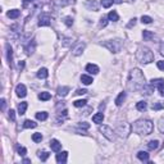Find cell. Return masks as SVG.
<instances>
[{
    "mask_svg": "<svg viewBox=\"0 0 164 164\" xmlns=\"http://www.w3.org/2000/svg\"><path fill=\"white\" fill-rule=\"evenodd\" d=\"M145 86V76L141 72V69L138 68H133L130 72L128 76V81H127V87L131 91H140L144 89Z\"/></svg>",
    "mask_w": 164,
    "mask_h": 164,
    "instance_id": "6da1fadb",
    "label": "cell"
},
{
    "mask_svg": "<svg viewBox=\"0 0 164 164\" xmlns=\"http://www.w3.org/2000/svg\"><path fill=\"white\" fill-rule=\"evenodd\" d=\"M132 131L136 133H138V135H150L151 132H153V122L149 119H138L136 120L135 123L132 124Z\"/></svg>",
    "mask_w": 164,
    "mask_h": 164,
    "instance_id": "7a4b0ae2",
    "label": "cell"
},
{
    "mask_svg": "<svg viewBox=\"0 0 164 164\" xmlns=\"http://www.w3.org/2000/svg\"><path fill=\"white\" fill-rule=\"evenodd\" d=\"M136 58L140 63H145V64H149L154 60V54L150 49L147 48H138L137 53H136Z\"/></svg>",
    "mask_w": 164,
    "mask_h": 164,
    "instance_id": "3957f363",
    "label": "cell"
},
{
    "mask_svg": "<svg viewBox=\"0 0 164 164\" xmlns=\"http://www.w3.org/2000/svg\"><path fill=\"white\" fill-rule=\"evenodd\" d=\"M102 45L106 49H109V51L112 53H119L120 49H122V41L120 40H112V41H106Z\"/></svg>",
    "mask_w": 164,
    "mask_h": 164,
    "instance_id": "277c9868",
    "label": "cell"
},
{
    "mask_svg": "<svg viewBox=\"0 0 164 164\" xmlns=\"http://www.w3.org/2000/svg\"><path fill=\"white\" fill-rule=\"evenodd\" d=\"M99 131L102 133V136H105V137H106L109 141H113V140L115 138L114 131H113L112 128L109 127V126H100V127H99Z\"/></svg>",
    "mask_w": 164,
    "mask_h": 164,
    "instance_id": "5b68a950",
    "label": "cell"
},
{
    "mask_svg": "<svg viewBox=\"0 0 164 164\" xmlns=\"http://www.w3.org/2000/svg\"><path fill=\"white\" fill-rule=\"evenodd\" d=\"M51 24V17L49 14H46V13H44V14L40 15V18H38V26L40 27H46V26H50Z\"/></svg>",
    "mask_w": 164,
    "mask_h": 164,
    "instance_id": "8992f818",
    "label": "cell"
},
{
    "mask_svg": "<svg viewBox=\"0 0 164 164\" xmlns=\"http://www.w3.org/2000/svg\"><path fill=\"white\" fill-rule=\"evenodd\" d=\"M15 92H17V95L19 97H24L27 95V89H26V86L23 83H19L15 87Z\"/></svg>",
    "mask_w": 164,
    "mask_h": 164,
    "instance_id": "52a82bcc",
    "label": "cell"
},
{
    "mask_svg": "<svg viewBox=\"0 0 164 164\" xmlns=\"http://www.w3.org/2000/svg\"><path fill=\"white\" fill-rule=\"evenodd\" d=\"M50 147L53 151H55V153H59L62 149V144L59 142L58 140H55V138H53V140L50 141Z\"/></svg>",
    "mask_w": 164,
    "mask_h": 164,
    "instance_id": "ba28073f",
    "label": "cell"
},
{
    "mask_svg": "<svg viewBox=\"0 0 164 164\" xmlns=\"http://www.w3.org/2000/svg\"><path fill=\"white\" fill-rule=\"evenodd\" d=\"M67 158H68V153L67 151H62V153H59V154H56V161L58 163H62V164H64V163H67Z\"/></svg>",
    "mask_w": 164,
    "mask_h": 164,
    "instance_id": "9c48e42d",
    "label": "cell"
},
{
    "mask_svg": "<svg viewBox=\"0 0 164 164\" xmlns=\"http://www.w3.org/2000/svg\"><path fill=\"white\" fill-rule=\"evenodd\" d=\"M86 71L89 72L90 74H96V73H99V67L95 65V64H87Z\"/></svg>",
    "mask_w": 164,
    "mask_h": 164,
    "instance_id": "30bf717a",
    "label": "cell"
},
{
    "mask_svg": "<svg viewBox=\"0 0 164 164\" xmlns=\"http://www.w3.org/2000/svg\"><path fill=\"white\" fill-rule=\"evenodd\" d=\"M92 120H94V123L100 124V123H102V120H104V114H102V113H96V114L92 117Z\"/></svg>",
    "mask_w": 164,
    "mask_h": 164,
    "instance_id": "8fae6325",
    "label": "cell"
},
{
    "mask_svg": "<svg viewBox=\"0 0 164 164\" xmlns=\"http://www.w3.org/2000/svg\"><path fill=\"white\" fill-rule=\"evenodd\" d=\"M124 99H126V92H120V94L118 95V97L115 99V105L120 106V105L123 104V101H124Z\"/></svg>",
    "mask_w": 164,
    "mask_h": 164,
    "instance_id": "7c38bea8",
    "label": "cell"
},
{
    "mask_svg": "<svg viewBox=\"0 0 164 164\" xmlns=\"http://www.w3.org/2000/svg\"><path fill=\"white\" fill-rule=\"evenodd\" d=\"M19 14H20V12L18 9H12V10L8 12V17H9L10 19H15V18H18Z\"/></svg>",
    "mask_w": 164,
    "mask_h": 164,
    "instance_id": "4fadbf2b",
    "label": "cell"
},
{
    "mask_svg": "<svg viewBox=\"0 0 164 164\" xmlns=\"http://www.w3.org/2000/svg\"><path fill=\"white\" fill-rule=\"evenodd\" d=\"M142 37H144V40L145 41H150V40H153L155 36H154V33L151 32V31H144L142 32Z\"/></svg>",
    "mask_w": 164,
    "mask_h": 164,
    "instance_id": "5bb4252c",
    "label": "cell"
},
{
    "mask_svg": "<svg viewBox=\"0 0 164 164\" xmlns=\"http://www.w3.org/2000/svg\"><path fill=\"white\" fill-rule=\"evenodd\" d=\"M83 49H85V44L79 42L78 45H77L76 48L73 49V54H74V55H79V54H82V51H83Z\"/></svg>",
    "mask_w": 164,
    "mask_h": 164,
    "instance_id": "9a60e30c",
    "label": "cell"
},
{
    "mask_svg": "<svg viewBox=\"0 0 164 164\" xmlns=\"http://www.w3.org/2000/svg\"><path fill=\"white\" fill-rule=\"evenodd\" d=\"M108 19L113 20V22H117V20L119 19V15H118V13L115 12V10H112V12H109V14H108Z\"/></svg>",
    "mask_w": 164,
    "mask_h": 164,
    "instance_id": "2e32d148",
    "label": "cell"
},
{
    "mask_svg": "<svg viewBox=\"0 0 164 164\" xmlns=\"http://www.w3.org/2000/svg\"><path fill=\"white\" fill-rule=\"evenodd\" d=\"M137 158L142 161H149V154L146 151H138L137 153Z\"/></svg>",
    "mask_w": 164,
    "mask_h": 164,
    "instance_id": "e0dca14e",
    "label": "cell"
},
{
    "mask_svg": "<svg viewBox=\"0 0 164 164\" xmlns=\"http://www.w3.org/2000/svg\"><path fill=\"white\" fill-rule=\"evenodd\" d=\"M48 76H49V72H48V69L46 68H41L40 71L37 72V77L38 78H48Z\"/></svg>",
    "mask_w": 164,
    "mask_h": 164,
    "instance_id": "ac0fdd59",
    "label": "cell"
},
{
    "mask_svg": "<svg viewBox=\"0 0 164 164\" xmlns=\"http://www.w3.org/2000/svg\"><path fill=\"white\" fill-rule=\"evenodd\" d=\"M27 106H28V104H27L26 101L20 102V104L18 105V112H19V114H20V115L24 114V113H26V110H27Z\"/></svg>",
    "mask_w": 164,
    "mask_h": 164,
    "instance_id": "d6986e66",
    "label": "cell"
},
{
    "mask_svg": "<svg viewBox=\"0 0 164 164\" xmlns=\"http://www.w3.org/2000/svg\"><path fill=\"white\" fill-rule=\"evenodd\" d=\"M136 109L140 110V112H145V110L147 109V104H146L145 101H138L137 104H136Z\"/></svg>",
    "mask_w": 164,
    "mask_h": 164,
    "instance_id": "ffe728a7",
    "label": "cell"
},
{
    "mask_svg": "<svg viewBox=\"0 0 164 164\" xmlns=\"http://www.w3.org/2000/svg\"><path fill=\"white\" fill-rule=\"evenodd\" d=\"M147 147H149V150H156V149L159 147V141L158 140L150 141V142L147 144Z\"/></svg>",
    "mask_w": 164,
    "mask_h": 164,
    "instance_id": "44dd1931",
    "label": "cell"
},
{
    "mask_svg": "<svg viewBox=\"0 0 164 164\" xmlns=\"http://www.w3.org/2000/svg\"><path fill=\"white\" fill-rule=\"evenodd\" d=\"M81 81H82V83H85V85H91L92 82V78L90 76H87V74H82L81 76Z\"/></svg>",
    "mask_w": 164,
    "mask_h": 164,
    "instance_id": "7402d4cb",
    "label": "cell"
},
{
    "mask_svg": "<svg viewBox=\"0 0 164 164\" xmlns=\"http://www.w3.org/2000/svg\"><path fill=\"white\" fill-rule=\"evenodd\" d=\"M36 126H37V123H35L33 120H31V119L24 120V123H23V127H24V128H35Z\"/></svg>",
    "mask_w": 164,
    "mask_h": 164,
    "instance_id": "603a6c76",
    "label": "cell"
},
{
    "mask_svg": "<svg viewBox=\"0 0 164 164\" xmlns=\"http://www.w3.org/2000/svg\"><path fill=\"white\" fill-rule=\"evenodd\" d=\"M50 97H51V95L49 94V92H45V91H44V92H40V94H38V99L42 100V101H48Z\"/></svg>",
    "mask_w": 164,
    "mask_h": 164,
    "instance_id": "cb8c5ba5",
    "label": "cell"
},
{
    "mask_svg": "<svg viewBox=\"0 0 164 164\" xmlns=\"http://www.w3.org/2000/svg\"><path fill=\"white\" fill-rule=\"evenodd\" d=\"M161 83H164V79H163V78H155V79H151V81H150V85H151L153 87L160 86Z\"/></svg>",
    "mask_w": 164,
    "mask_h": 164,
    "instance_id": "d4e9b609",
    "label": "cell"
},
{
    "mask_svg": "<svg viewBox=\"0 0 164 164\" xmlns=\"http://www.w3.org/2000/svg\"><path fill=\"white\" fill-rule=\"evenodd\" d=\"M7 58H8V62H9V64H12L13 51H12V48H10V45H9V44H8V45H7Z\"/></svg>",
    "mask_w": 164,
    "mask_h": 164,
    "instance_id": "484cf974",
    "label": "cell"
},
{
    "mask_svg": "<svg viewBox=\"0 0 164 164\" xmlns=\"http://www.w3.org/2000/svg\"><path fill=\"white\" fill-rule=\"evenodd\" d=\"M69 92V87H59L58 89V95L59 96H65Z\"/></svg>",
    "mask_w": 164,
    "mask_h": 164,
    "instance_id": "4316f807",
    "label": "cell"
},
{
    "mask_svg": "<svg viewBox=\"0 0 164 164\" xmlns=\"http://www.w3.org/2000/svg\"><path fill=\"white\" fill-rule=\"evenodd\" d=\"M36 118H37L38 120H46L48 119V113L46 112H38V113H36Z\"/></svg>",
    "mask_w": 164,
    "mask_h": 164,
    "instance_id": "83f0119b",
    "label": "cell"
},
{
    "mask_svg": "<svg viewBox=\"0 0 164 164\" xmlns=\"http://www.w3.org/2000/svg\"><path fill=\"white\" fill-rule=\"evenodd\" d=\"M49 156H50V154H49L48 151H40V153H38V158H40L41 161H45Z\"/></svg>",
    "mask_w": 164,
    "mask_h": 164,
    "instance_id": "f1b7e54d",
    "label": "cell"
},
{
    "mask_svg": "<svg viewBox=\"0 0 164 164\" xmlns=\"http://www.w3.org/2000/svg\"><path fill=\"white\" fill-rule=\"evenodd\" d=\"M41 140H42V135H41L40 132H36L32 135V141H35V142H41Z\"/></svg>",
    "mask_w": 164,
    "mask_h": 164,
    "instance_id": "f546056e",
    "label": "cell"
},
{
    "mask_svg": "<svg viewBox=\"0 0 164 164\" xmlns=\"http://www.w3.org/2000/svg\"><path fill=\"white\" fill-rule=\"evenodd\" d=\"M86 100H76V101L73 102V105L76 108H82V106H85V105H86Z\"/></svg>",
    "mask_w": 164,
    "mask_h": 164,
    "instance_id": "4dcf8cb0",
    "label": "cell"
},
{
    "mask_svg": "<svg viewBox=\"0 0 164 164\" xmlns=\"http://www.w3.org/2000/svg\"><path fill=\"white\" fill-rule=\"evenodd\" d=\"M160 109H164V102H155V104H153V110H160Z\"/></svg>",
    "mask_w": 164,
    "mask_h": 164,
    "instance_id": "1f68e13d",
    "label": "cell"
},
{
    "mask_svg": "<svg viewBox=\"0 0 164 164\" xmlns=\"http://www.w3.org/2000/svg\"><path fill=\"white\" fill-rule=\"evenodd\" d=\"M113 3H114V0H101L102 8H109V7H112Z\"/></svg>",
    "mask_w": 164,
    "mask_h": 164,
    "instance_id": "d6a6232c",
    "label": "cell"
},
{
    "mask_svg": "<svg viewBox=\"0 0 164 164\" xmlns=\"http://www.w3.org/2000/svg\"><path fill=\"white\" fill-rule=\"evenodd\" d=\"M141 22L145 23V24H149V23L153 22V19H151V17H149V15H142V17H141Z\"/></svg>",
    "mask_w": 164,
    "mask_h": 164,
    "instance_id": "836d02e7",
    "label": "cell"
},
{
    "mask_svg": "<svg viewBox=\"0 0 164 164\" xmlns=\"http://www.w3.org/2000/svg\"><path fill=\"white\" fill-rule=\"evenodd\" d=\"M64 23H65L68 27H71V26L73 24V18H72V17H65V18H64Z\"/></svg>",
    "mask_w": 164,
    "mask_h": 164,
    "instance_id": "e575fe53",
    "label": "cell"
},
{
    "mask_svg": "<svg viewBox=\"0 0 164 164\" xmlns=\"http://www.w3.org/2000/svg\"><path fill=\"white\" fill-rule=\"evenodd\" d=\"M18 154H19L20 156H24L26 153H27V150H26V147H23V146H18Z\"/></svg>",
    "mask_w": 164,
    "mask_h": 164,
    "instance_id": "d590c367",
    "label": "cell"
},
{
    "mask_svg": "<svg viewBox=\"0 0 164 164\" xmlns=\"http://www.w3.org/2000/svg\"><path fill=\"white\" fill-rule=\"evenodd\" d=\"M86 5L89 8H94V10H97V4H96V1H95V0H92V3L91 1H87Z\"/></svg>",
    "mask_w": 164,
    "mask_h": 164,
    "instance_id": "8d00e7d4",
    "label": "cell"
},
{
    "mask_svg": "<svg viewBox=\"0 0 164 164\" xmlns=\"http://www.w3.org/2000/svg\"><path fill=\"white\" fill-rule=\"evenodd\" d=\"M78 127H79V128H85V130H89V128H90V124H89V123H86V122H81V123L78 124Z\"/></svg>",
    "mask_w": 164,
    "mask_h": 164,
    "instance_id": "74e56055",
    "label": "cell"
},
{
    "mask_svg": "<svg viewBox=\"0 0 164 164\" xmlns=\"http://www.w3.org/2000/svg\"><path fill=\"white\" fill-rule=\"evenodd\" d=\"M108 24V20L105 17H101V19H100V27H105V26Z\"/></svg>",
    "mask_w": 164,
    "mask_h": 164,
    "instance_id": "f35d334b",
    "label": "cell"
},
{
    "mask_svg": "<svg viewBox=\"0 0 164 164\" xmlns=\"http://www.w3.org/2000/svg\"><path fill=\"white\" fill-rule=\"evenodd\" d=\"M156 65H158V68L160 69V71H164V60H159V62H156Z\"/></svg>",
    "mask_w": 164,
    "mask_h": 164,
    "instance_id": "ab89813d",
    "label": "cell"
},
{
    "mask_svg": "<svg viewBox=\"0 0 164 164\" xmlns=\"http://www.w3.org/2000/svg\"><path fill=\"white\" fill-rule=\"evenodd\" d=\"M14 110H13V109H10L9 110V118H10V119H12V120H14L15 119V114H14Z\"/></svg>",
    "mask_w": 164,
    "mask_h": 164,
    "instance_id": "60d3db41",
    "label": "cell"
},
{
    "mask_svg": "<svg viewBox=\"0 0 164 164\" xmlns=\"http://www.w3.org/2000/svg\"><path fill=\"white\" fill-rule=\"evenodd\" d=\"M158 90H159V92H160L161 96H164V83H161L160 86H158Z\"/></svg>",
    "mask_w": 164,
    "mask_h": 164,
    "instance_id": "b9f144b4",
    "label": "cell"
},
{
    "mask_svg": "<svg viewBox=\"0 0 164 164\" xmlns=\"http://www.w3.org/2000/svg\"><path fill=\"white\" fill-rule=\"evenodd\" d=\"M159 130H160L161 133H164V120H161V122L159 123Z\"/></svg>",
    "mask_w": 164,
    "mask_h": 164,
    "instance_id": "7bdbcfd3",
    "label": "cell"
},
{
    "mask_svg": "<svg viewBox=\"0 0 164 164\" xmlns=\"http://www.w3.org/2000/svg\"><path fill=\"white\" fill-rule=\"evenodd\" d=\"M86 90H85V89H82V90H77V92H76V94L77 95H83V94H86Z\"/></svg>",
    "mask_w": 164,
    "mask_h": 164,
    "instance_id": "ee69618b",
    "label": "cell"
},
{
    "mask_svg": "<svg viewBox=\"0 0 164 164\" xmlns=\"http://www.w3.org/2000/svg\"><path fill=\"white\" fill-rule=\"evenodd\" d=\"M160 54L164 56V41L160 44Z\"/></svg>",
    "mask_w": 164,
    "mask_h": 164,
    "instance_id": "f6af8a7d",
    "label": "cell"
},
{
    "mask_svg": "<svg viewBox=\"0 0 164 164\" xmlns=\"http://www.w3.org/2000/svg\"><path fill=\"white\" fill-rule=\"evenodd\" d=\"M136 23V18H133V19H131V22L128 23V27H132V26H135Z\"/></svg>",
    "mask_w": 164,
    "mask_h": 164,
    "instance_id": "bcb514c9",
    "label": "cell"
},
{
    "mask_svg": "<svg viewBox=\"0 0 164 164\" xmlns=\"http://www.w3.org/2000/svg\"><path fill=\"white\" fill-rule=\"evenodd\" d=\"M0 102H1V110H4L5 109V100L1 99V101H0Z\"/></svg>",
    "mask_w": 164,
    "mask_h": 164,
    "instance_id": "7dc6e473",
    "label": "cell"
},
{
    "mask_svg": "<svg viewBox=\"0 0 164 164\" xmlns=\"http://www.w3.org/2000/svg\"><path fill=\"white\" fill-rule=\"evenodd\" d=\"M18 67H19V68L22 69L23 67H24V62H19V63H18Z\"/></svg>",
    "mask_w": 164,
    "mask_h": 164,
    "instance_id": "c3c4849f",
    "label": "cell"
},
{
    "mask_svg": "<svg viewBox=\"0 0 164 164\" xmlns=\"http://www.w3.org/2000/svg\"><path fill=\"white\" fill-rule=\"evenodd\" d=\"M23 163H31L30 159H23Z\"/></svg>",
    "mask_w": 164,
    "mask_h": 164,
    "instance_id": "681fc988",
    "label": "cell"
},
{
    "mask_svg": "<svg viewBox=\"0 0 164 164\" xmlns=\"http://www.w3.org/2000/svg\"><path fill=\"white\" fill-rule=\"evenodd\" d=\"M32 1H33V0H24V5L27 4V3H32Z\"/></svg>",
    "mask_w": 164,
    "mask_h": 164,
    "instance_id": "f907efd6",
    "label": "cell"
},
{
    "mask_svg": "<svg viewBox=\"0 0 164 164\" xmlns=\"http://www.w3.org/2000/svg\"><path fill=\"white\" fill-rule=\"evenodd\" d=\"M120 1H122V0H115V3H120Z\"/></svg>",
    "mask_w": 164,
    "mask_h": 164,
    "instance_id": "816d5d0a",
    "label": "cell"
}]
</instances>
